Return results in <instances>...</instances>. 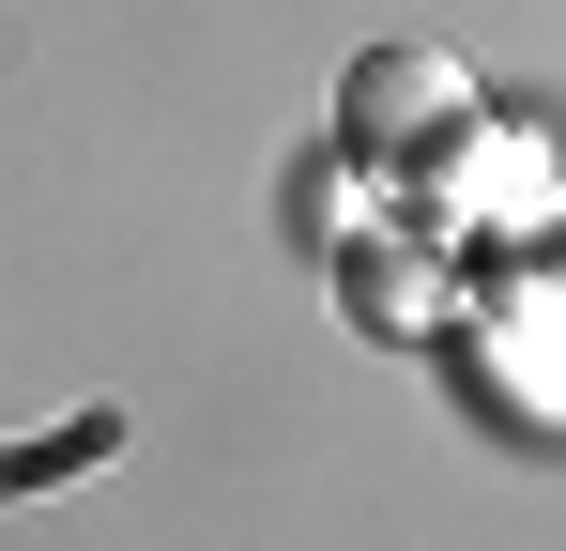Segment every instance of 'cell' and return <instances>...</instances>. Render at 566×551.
<instances>
[{
    "label": "cell",
    "instance_id": "7a4b0ae2",
    "mask_svg": "<svg viewBox=\"0 0 566 551\" xmlns=\"http://www.w3.org/2000/svg\"><path fill=\"white\" fill-rule=\"evenodd\" d=\"M107 445H123V414H77V429H46V445L0 459V490H46V475H77V459H107Z\"/></svg>",
    "mask_w": 566,
    "mask_h": 551
},
{
    "label": "cell",
    "instance_id": "6da1fadb",
    "mask_svg": "<svg viewBox=\"0 0 566 551\" xmlns=\"http://www.w3.org/2000/svg\"><path fill=\"white\" fill-rule=\"evenodd\" d=\"M460 123H474V77L444 46H368V62L337 77V138H353V154H444Z\"/></svg>",
    "mask_w": 566,
    "mask_h": 551
}]
</instances>
